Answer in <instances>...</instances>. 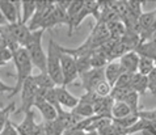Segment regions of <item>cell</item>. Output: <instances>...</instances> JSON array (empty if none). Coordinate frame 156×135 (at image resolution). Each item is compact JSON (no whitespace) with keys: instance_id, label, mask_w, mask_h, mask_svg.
I'll return each instance as SVG.
<instances>
[{"instance_id":"ab89813d","label":"cell","mask_w":156,"mask_h":135,"mask_svg":"<svg viewBox=\"0 0 156 135\" xmlns=\"http://www.w3.org/2000/svg\"><path fill=\"white\" fill-rule=\"evenodd\" d=\"M4 25H8V24H7L5 19H4V16H3V13H2V11H0V27H4Z\"/></svg>"},{"instance_id":"2e32d148","label":"cell","mask_w":156,"mask_h":135,"mask_svg":"<svg viewBox=\"0 0 156 135\" xmlns=\"http://www.w3.org/2000/svg\"><path fill=\"white\" fill-rule=\"evenodd\" d=\"M36 119H34V112L33 109L25 113L24 119L20 123H15V127L17 130L19 135H32L34 127H36Z\"/></svg>"},{"instance_id":"7c38bea8","label":"cell","mask_w":156,"mask_h":135,"mask_svg":"<svg viewBox=\"0 0 156 135\" xmlns=\"http://www.w3.org/2000/svg\"><path fill=\"white\" fill-rule=\"evenodd\" d=\"M33 106L40 110L43 121H54L58 115L57 109H55L53 105H50L45 98H42L41 96H38V94H37V98H36V101H34Z\"/></svg>"},{"instance_id":"7a4b0ae2","label":"cell","mask_w":156,"mask_h":135,"mask_svg":"<svg viewBox=\"0 0 156 135\" xmlns=\"http://www.w3.org/2000/svg\"><path fill=\"white\" fill-rule=\"evenodd\" d=\"M43 32L45 30H42V29L32 32L27 45L24 47L28 51L33 67H37L41 72H46V53L43 51V47H42Z\"/></svg>"},{"instance_id":"ac0fdd59","label":"cell","mask_w":156,"mask_h":135,"mask_svg":"<svg viewBox=\"0 0 156 135\" xmlns=\"http://www.w3.org/2000/svg\"><path fill=\"white\" fill-rule=\"evenodd\" d=\"M113 104L114 101L110 98V96H108V97H100L98 101L93 105L94 115L112 118V108H113Z\"/></svg>"},{"instance_id":"60d3db41","label":"cell","mask_w":156,"mask_h":135,"mask_svg":"<svg viewBox=\"0 0 156 135\" xmlns=\"http://www.w3.org/2000/svg\"><path fill=\"white\" fill-rule=\"evenodd\" d=\"M87 135H98L96 131H92V133H87Z\"/></svg>"},{"instance_id":"3957f363","label":"cell","mask_w":156,"mask_h":135,"mask_svg":"<svg viewBox=\"0 0 156 135\" xmlns=\"http://www.w3.org/2000/svg\"><path fill=\"white\" fill-rule=\"evenodd\" d=\"M46 73L51 77L55 85H63L62 68H60V45L53 38L49 40V47L46 53Z\"/></svg>"},{"instance_id":"74e56055","label":"cell","mask_w":156,"mask_h":135,"mask_svg":"<svg viewBox=\"0 0 156 135\" xmlns=\"http://www.w3.org/2000/svg\"><path fill=\"white\" fill-rule=\"evenodd\" d=\"M32 135H45V129H43V123H37L34 127Z\"/></svg>"},{"instance_id":"d6a6232c","label":"cell","mask_w":156,"mask_h":135,"mask_svg":"<svg viewBox=\"0 0 156 135\" xmlns=\"http://www.w3.org/2000/svg\"><path fill=\"white\" fill-rule=\"evenodd\" d=\"M131 80H133V75H131V73L123 72L122 75L118 77V80L115 81L114 87H119V88H130V87H131ZM130 89H131V88H130Z\"/></svg>"},{"instance_id":"f1b7e54d","label":"cell","mask_w":156,"mask_h":135,"mask_svg":"<svg viewBox=\"0 0 156 135\" xmlns=\"http://www.w3.org/2000/svg\"><path fill=\"white\" fill-rule=\"evenodd\" d=\"M15 112H16V104L15 102H11V104H8L7 106L0 108V131H2L3 127L5 126L7 121L9 119V115Z\"/></svg>"},{"instance_id":"52a82bcc","label":"cell","mask_w":156,"mask_h":135,"mask_svg":"<svg viewBox=\"0 0 156 135\" xmlns=\"http://www.w3.org/2000/svg\"><path fill=\"white\" fill-rule=\"evenodd\" d=\"M0 11L8 25L19 23L21 20V2L0 0Z\"/></svg>"},{"instance_id":"5b68a950","label":"cell","mask_w":156,"mask_h":135,"mask_svg":"<svg viewBox=\"0 0 156 135\" xmlns=\"http://www.w3.org/2000/svg\"><path fill=\"white\" fill-rule=\"evenodd\" d=\"M60 68H62V76H63V87L70 85L79 77L75 63V58L72 55L64 53L60 49Z\"/></svg>"},{"instance_id":"cb8c5ba5","label":"cell","mask_w":156,"mask_h":135,"mask_svg":"<svg viewBox=\"0 0 156 135\" xmlns=\"http://www.w3.org/2000/svg\"><path fill=\"white\" fill-rule=\"evenodd\" d=\"M131 109H130L123 101H118L113 104L112 108V119H122L125 117L131 114Z\"/></svg>"},{"instance_id":"44dd1931","label":"cell","mask_w":156,"mask_h":135,"mask_svg":"<svg viewBox=\"0 0 156 135\" xmlns=\"http://www.w3.org/2000/svg\"><path fill=\"white\" fill-rule=\"evenodd\" d=\"M108 30H109V37L114 41H121L123 34L126 33V27L122 21H113V23L106 24Z\"/></svg>"},{"instance_id":"b9f144b4","label":"cell","mask_w":156,"mask_h":135,"mask_svg":"<svg viewBox=\"0 0 156 135\" xmlns=\"http://www.w3.org/2000/svg\"><path fill=\"white\" fill-rule=\"evenodd\" d=\"M154 12H155V30H156V8L154 9Z\"/></svg>"},{"instance_id":"4fadbf2b","label":"cell","mask_w":156,"mask_h":135,"mask_svg":"<svg viewBox=\"0 0 156 135\" xmlns=\"http://www.w3.org/2000/svg\"><path fill=\"white\" fill-rule=\"evenodd\" d=\"M135 53L139 56H144L147 59L154 60L156 64V36L146 42H140L135 49Z\"/></svg>"},{"instance_id":"1f68e13d","label":"cell","mask_w":156,"mask_h":135,"mask_svg":"<svg viewBox=\"0 0 156 135\" xmlns=\"http://www.w3.org/2000/svg\"><path fill=\"white\" fill-rule=\"evenodd\" d=\"M123 102L126 104V105L131 109V112L133 113H138L139 112V94L135 93V92H130L127 96H126V98L123 100Z\"/></svg>"},{"instance_id":"30bf717a","label":"cell","mask_w":156,"mask_h":135,"mask_svg":"<svg viewBox=\"0 0 156 135\" xmlns=\"http://www.w3.org/2000/svg\"><path fill=\"white\" fill-rule=\"evenodd\" d=\"M118 63L123 72L126 73H134L138 72V63H139V55L135 51H129V53L123 54L118 59Z\"/></svg>"},{"instance_id":"f35d334b","label":"cell","mask_w":156,"mask_h":135,"mask_svg":"<svg viewBox=\"0 0 156 135\" xmlns=\"http://www.w3.org/2000/svg\"><path fill=\"white\" fill-rule=\"evenodd\" d=\"M63 135H87V133H85V131H83V130L70 129V130H66Z\"/></svg>"},{"instance_id":"8992f818","label":"cell","mask_w":156,"mask_h":135,"mask_svg":"<svg viewBox=\"0 0 156 135\" xmlns=\"http://www.w3.org/2000/svg\"><path fill=\"white\" fill-rule=\"evenodd\" d=\"M20 93H21V106L19 109V112L25 114L27 112L32 110V108L34 105V101H36L37 94H38V88H37V85L33 83L32 76L24 83Z\"/></svg>"},{"instance_id":"e0dca14e","label":"cell","mask_w":156,"mask_h":135,"mask_svg":"<svg viewBox=\"0 0 156 135\" xmlns=\"http://www.w3.org/2000/svg\"><path fill=\"white\" fill-rule=\"evenodd\" d=\"M84 5V2H71L70 5H68L67 11H66V16H67V27H68V36H71L73 32V25H75V21L79 16L81 8Z\"/></svg>"},{"instance_id":"9a60e30c","label":"cell","mask_w":156,"mask_h":135,"mask_svg":"<svg viewBox=\"0 0 156 135\" xmlns=\"http://www.w3.org/2000/svg\"><path fill=\"white\" fill-rule=\"evenodd\" d=\"M123 73L122 68H121L118 60H113V62H109L104 68V76H105L106 83L109 84L112 88L114 87L115 81L118 80V77Z\"/></svg>"},{"instance_id":"d590c367","label":"cell","mask_w":156,"mask_h":135,"mask_svg":"<svg viewBox=\"0 0 156 135\" xmlns=\"http://www.w3.org/2000/svg\"><path fill=\"white\" fill-rule=\"evenodd\" d=\"M9 60H12V53H11V50L4 49V50L0 51V66H5V64H8Z\"/></svg>"},{"instance_id":"277c9868","label":"cell","mask_w":156,"mask_h":135,"mask_svg":"<svg viewBox=\"0 0 156 135\" xmlns=\"http://www.w3.org/2000/svg\"><path fill=\"white\" fill-rule=\"evenodd\" d=\"M54 9V2H36V12L29 21L28 28L30 32H36L43 28L47 17L51 15Z\"/></svg>"},{"instance_id":"ba28073f","label":"cell","mask_w":156,"mask_h":135,"mask_svg":"<svg viewBox=\"0 0 156 135\" xmlns=\"http://www.w3.org/2000/svg\"><path fill=\"white\" fill-rule=\"evenodd\" d=\"M81 79V87L84 88L85 92H93L94 88L100 84L101 81L105 80L104 76V68H92L88 72H84L79 76Z\"/></svg>"},{"instance_id":"d4e9b609","label":"cell","mask_w":156,"mask_h":135,"mask_svg":"<svg viewBox=\"0 0 156 135\" xmlns=\"http://www.w3.org/2000/svg\"><path fill=\"white\" fill-rule=\"evenodd\" d=\"M72 113L76 114L77 117H80L81 119H85V118H89V117H93L94 113H93V106L89 105V104H85L83 101L79 100V104L72 109Z\"/></svg>"},{"instance_id":"4dcf8cb0","label":"cell","mask_w":156,"mask_h":135,"mask_svg":"<svg viewBox=\"0 0 156 135\" xmlns=\"http://www.w3.org/2000/svg\"><path fill=\"white\" fill-rule=\"evenodd\" d=\"M131 92L130 88H119V87H113L110 91V98L113 100L114 102H118V101H123L126 98V96Z\"/></svg>"},{"instance_id":"4316f807","label":"cell","mask_w":156,"mask_h":135,"mask_svg":"<svg viewBox=\"0 0 156 135\" xmlns=\"http://www.w3.org/2000/svg\"><path fill=\"white\" fill-rule=\"evenodd\" d=\"M75 58V63H76V68H77V73L79 76L84 72H88L89 69H92L90 66V54L89 55H81V56H73Z\"/></svg>"},{"instance_id":"836d02e7","label":"cell","mask_w":156,"mask_h":135,"mask_svg":"<svg viewBox=\"0 0 156 135\" xmlns=\"http://www.w3.org/2000/svg\"><path fill=\"white\" fill-rule=\"evenodd\" d=\"M0 135H19V133H17V130L15 127V123L11 121V118L7 121L5 126H4L3 130L0 131Z\"/></svg>"},{"instance_id":"603a6c76","label":"cell","mask_w":156,"mask_h":135,"mask_svg":"<svg viewBox=\"0 0 156 135\" xmlns=\"http://www.w3.org/2000/svg\"><path fill=\"white\" fill-rule=\"evenodd\" d=\"M32 80L37 85L38 89H50L57 87L55 83L51 80V77L46 72H40L38 75H32Z\"/></svg>"},{"instance_id":"8fae6325","label":"cell","mask_w":156,"mask_h":135,"mask_svg":"<svg viewBox=\"0 0 156 135\" xmlns=\"http://www.w3.org/2000/svg\"><path fill=\"white\" fill-rule=\"evenodd\" d=\"M63 24L67 25L66 11L62 9V8H59L58 5H55V2H54V9L51 12V15L47 17L42 30H49V29H53L55 27H58V25H63Z\"/></svg>"},{"instance_id":"f546056e","label":"cell","mask_w":156,"mask_h":135,"mask_svg":"<svg viewBox=\"0 0 156 135\" xmlns=\"http://www.w3.org/2000/svg\"><path fill=\"white\" fill-rule=\"evenodd\" d=\"M142 2H127V8H129V16L130 19H133L134 21L138 23V19L142 16ZM126 17V19H127Z\"/></svg>"},{"instance_id":"d6986e66","label":"cell","mask_w":156,"mask_h":135,"mask_svg":"<svg viewBox=\"0 0 156 135\" xmlns=\"http://www.w3.org/2000/svg\"><path fill=\"white\" fill-rule=\"evenodd\" d=\"M131 91L135 92L138 94H144L147 91H148V80H147V76H143L140 73H134L133 75V80H131Z\"/></svg>"},{"instance_id":"6da1fadb","label":"cell","mask_w":156,"mask_h":135,"mask_svg":"<svg viewBox=\"0 0 156 135\" xmlns=\"http://www.w3.org/2000/svg\"><path fill=\"white\" fill-rule=\"evenodd\" d=\"M12 60H13L16 68V85L13 87V92L9 94V98L16 96L17 93H20L24 83L32 76V69H33L32 60H30L29 54L25 50V47H19L12 54Z\"/></svg>"},{"instance_id":"e575fe53","label":"cell","mask_w":156,"mask_h":135,"mask_svg":"<svg viewBox=\"0 0 156 135\" xmlns=\"http://www.w3.org/2000/svg\"><path fill=\"white\" fill-rule=\"evenodd\" d=\"M147 80H148V91L155 96L156 94V66L152 69V72L147 76Z\"/></svg>"},{"instance_id":"ffe728a7","label":"cell","mask_w":156,"mask_h":135,"mask_svg":"<svg viewBox=\"0 0 156 135\" xmlns=\"http://www.w3.org/2000/svg\"><path fill=\"white\" fill-rule=\"evenodd\" d=\"M36 12V2L27 0V2H21V20L19 23H23L24 25H28L29 21Z\"/></svg>"},{"instance_id":"8d00e7d4","label":"cell","mask_w":156,"mask_h":135,"mask_svg":"<svg viewBox=\"0 0 156 135\" xmlns=\"http://www.w3.org/2000/svg\"><path fill=\"white\" fill-rule=\"evenodd\" d=\"M7 92H9V94L13 92V87H11V85H8L7 83H4L2 79H0V94L2 93H7Z\"/></svg>"},{"instance_id":"5bb4252c","label":"cell","mask_w":156,"mask_h":135,"mask_svg":"<svg viewBox=\"0 0 156 135\" xmlns=\"http://www.w3.org/2000/svg\"><path fill=\"white\" fill-rule=\"evenodd\" d=\"M57 94H58V100L62 108H67L72 110L79 104V97H75L72 93L68 92L67 87H63V85L57 87Z\"/></svg>"},{"instance_id":"7402d4cb","label":"cell","mask_w":156,"mask_h":135,"mask_svg":"<svg viewBox=\"0 0 156 135\" xmlns=\"http://www.w3.org/2000/svg\"><path fill=\"white\" fill-rule=\"evenodd\" d=\"M108 63H109V59L100 47L90 53V66H92V68H105Z\"/></svg>"},{"instance_id":"83f0119b","label":"cell","mask_w":156,"mask_h":135,"mask_svg":"<svg viewBox=\"0 0 156 135\" xmlns=\"http://www.w3.org/2000/svg\"><path fill=\"white\" fill-rule=\"evenodd\" d=\"M155 62L151 59H147L144 56H139V63H138V73L143 76H148L152 69L155 68Z\"/></svg>"},{"instance_id":"9c48e42d","label":"cell","mask_w":156,"mask_h":135,"mask_svg":"<svg viewBox=\"0 0 156 135\" xmlns=\"http://www.w3.org/2000/svg\"><path fill=\"white\" fill-rule=\"evenodd\" d=\"M8 29H9L12 37L15 38V41L19 43L20 47H24L27 45L30 34H32V32H30L28 28V25H24L23 23H15V24L8 25Z\"/></svg>"},{"instance_id":"484cf974","label":"cell","mask_w":156,"mask_h":135,"mask_svg":"<svg viewBox=\"0 0 156 135\" xmlns=\"http://www.w3.org/2000/svg\"><path fill=\"white\" fill-rule=\"evenodd\" d=\"M42 123H43V129H45V135H63L64 131H66L57 119L43 121Z\"/></svg>"}]
</instances>
